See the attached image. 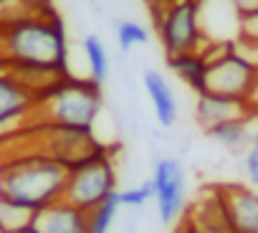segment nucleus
<instances>
[{
    "label": "nucleus",
    "mask_w": 258,
    "mask_h": 233,
    "mask_svg": "<svg viewBox=\"0 0 258 233\" xmlns=\"http://www.w3.org/2000/svg\"><path fill=\"white\" fill-rule=\"evenodd\" d=\"M33 106H36V96L0 61V130L28 122Z\"/></svg>",
    "instance_id": "obj_10"
},
{
    "label": "nucleus",
    "mask_w": 258,
    "mask_h": 233,
    "mask_svg": "<svg viewBox=\"0 0 258 233\" xmlns=\"http://www.w3.org/2000/svg\"><path fill=\"white\" fill-rule=\"evenodd\" d=\"M116 165H114V150H104L74 167H69L63 200L81 210L96 208L101 200L116 193Z\"/></svg>",
    "instance_id": "obj_5"
},
{
    "label": "nucleus",
    "mask_w": 258,
    "mask_h": 233,
    "mask_svg": "<svg viewBox=\"0 0 258 233\" xmlns=\"http://www.w3.org/2000/svg\"><path fill=\"white\" fill-rule=\"evenodd\" d=\"M150 183L155 190L157 218L165 225L177 223L187 208V175L182 162L177 157H160L152 167Z\"/></svg>",
    "instance_id": "obj_6"
},
{
    "label": "nucleus",
    "mask_w": 258,
    "mask_h": 233,
    "mask_svg": "<svg viewBox=\"0 0 258 233\" xmlns=\"http://www.w3.org/2000/svg\"><path fill=\"white\" fill-rule=\"evenodd\" d=\"M235 6L240 8V13H245V11H255L258 8V0H235Z\"/></svg>",
    "instance_id": "obj_23"
},
{
    "label": "nucleus",
    "mask_w": 258,
    "mask_h": 233,
    "mask_svg": "<svg viewBox=\"0 0 258 233\" xmlns=\"http://www.w3.org/2000/svg\"><path fill=\"white\" fill-rule=\"evenodd\" d=\"M238 48H240L245 56H250V59L258 64V43H238Z\"/></svg>",
    "instance_id": "obj_22"
},
{
    "label": "nucleus",
    "mask_w": 258,
    "mask_h": 233,
    "mask_svg": "<svg viewBox=\"0 0 258 233\" xmlns=\"http://www.w3.org/2000/svg\"><path fill=\"white\" fill-rule=\"evenodd\" d=\"M218 190L228 213L230 233H258V190L238 183L218 185Z\"/></svg>",
    "instance_id": "obj_9"
},
{
    "label": "nucleus",
    "mask_w": 258,
    "mask_h": 233,
    "mask_svg": "<svg viewBox=\"0 0 258 233\" xmlns=\"http://www.w3.org/2000/svg\"><path fill=\"white\" fill-rule=\"evenodd\" d=\"M250 145H258V116H255L253 125H250Z\"/></svg>",
    "instance_id": "obj_24"
},
{
    "label": "nucleus",
    "mask_w": 258,
    "mask_h": 233,
    "mask_svg": "<svg viewBox=\"0 0 258 233\" xmlns=\"http://www.w3.org/2000/svg\"><path fill=\"white\" fill-rule=\"evenodd\" d=\"M255 74H258V64L250 56H245L235 43L223 56H218L208 64L205 91L223 94V96H235V99H248L250 86L255 81Z\"/></svg>",
    "instance_id": "obj_7"
},
{
    "label": "nucleus",
    "mask_w": 258,
    "mask_h": 233,
    "mask_svg": "<svg viewBox=\"0 0 258 233\" xmlns=\"http://www.w3.org/2000/svg\"><path fill=\"white\" fill-rule=\"evenodd\" d=\"M81 51H84V59H86V66H89V79L101 86L109 79V53H106L104 41L96 33H89L81 41Z\"/></svg>",
    "instance_id": "obj_15"
},
{
    "label": "nucleus",
    "mask_w": 258,
    "mask_h": 233,
    "mask_svg": "<svg viewBox=\"0 0 258 233\" xmlns=\"http://www.w3.org/2000/svg\"><path fill=\"white\" fill-rule=\"evenodd\" d=\"M152 200H155V190H152L150 180H142V183L126 188V190H119V203H121V208H129V210L145 208Z\"/></svg>",
    "instance_id": "obj_18"
},
{
    "label": "nucleus",
    "mask_w": 258,
    "mask_h": 233,
    "mask_svg": "<svg viewBox=\"0 0 258 233\" xmlns=\"http://www.w3.org/2000/svg\"><path fill=\"white\" fill-rule=\"evenodd\" d=\"M165 64L177 76V81H182L195 96L205 91V84H208V61H205V56L200 51L165 56Z\"/></svg>",
    "instance_id": "obj_13"
},
{
    "label": "nucleus",
    "mask_w": 258,
    "mask_h": 233,
    "mask_svg": "<svg viewBox=\"0 0 258 233\" xmlns=\"http://www.w3.org/2000/svg\"><path fill=\"white\" fill-rule=\"evenodd\" d=\"M101 86L91 79H79L74 74L63 76L43 96L36 99L31 120L41 127H63V130H89L101 111Z\"/></svg>",
    "instance_id": "obj_3"
},
{
    "label": "nucleus",
    "mask_w": 258,
    "mask_h": 233,
    "mask_svg": "<svg viewBox=\"0 0 258 233\" xmlns=\"http://www.w3.org/2000/svg\"><path fill=\"white\" fill-rule=\"evenodd\" d=\"M33 225L38 233H89L86 210L71 205L69 200H56L33 213Z\"/></svg>",
    "instance_id": "obj_11"
},
{
    "label": "nucleus",
    "mask_w": 258,
    "mask_h": 233,
    "mask_svg": "<svg viewBox=\"0 0 258 233\" xmlns=\"http://www.w3.org/2000/svg\"><path fill=\"white\" fill-rule=\"evenodd\" d=\"M142 86L152 101V111L157 116L160 127H165V130L175 127L177 116H180V101H177V94H175L172 84L167 81V76L160 74L157 69H147L142 74Z\"/></svg>",
    "instance_id": "obj_12"
},
{
    "label": "nucleus",
    "mask_w": 258,
    "mask_h": 233,
    "mask_svg": "<svg viewBox=\"0 0 258 233\" xmlns=\"http://www.w3.org/2000/svg\"><path fill=\"white\" fill-rule=\"evenodd\" d=\"M243 170L253 190H258V145H250L243 155Z\"/></svg>",
    "instance_id": "obj_20"
},
{
    "label": "nucleus",
    "mask_w": 258,
    "mask_h": 233,
    "mask_svg": "<svg viewBox=\"0 0 258 233\" xmlns=\"http://www.w3.org/2000/svg\"><path fill=\"white\" fill-rule=\"evenodd\" d=\"M69 167L43 152H23L0 165V203L31 213L63 198Z\"/></svg>",
    "instance_id": "obj_2"
},
{
    "label": "nucleus",
    "mask_w": 258,
    "mask_h": 233,
    "mask_svg": "<svg viewBox=\"0 0 258 233\" xmlns=\"http://www.w3.org/2000/svg\"><path fill=\"white\" fill-rule=\"evenodd\" d=\"M114 36H116V46L126 53L137 46H147L150 43V28L142 26L140 21H119L116 28H114Z\"/></svg>",
    "instance_id": "obj_17"
},
{
    "label": "nucleus",
    "mask_w": 258,
    "mask_h": 233,
    "mask_svg": "<svg viewBox=\"0 0 258 233\" xmlns=\"http://www.w3.org/2000/svg\"><path fill=\"white\" fill-rule=\"evenodd\" d=\"M250 125L253 122H248V120H233V122H223V125L205 130V135L228 150H248L250 147Z\"/></svg>",
    "instance_id": "obj_14"
},
{
    "label": "nucleus",
    "mask_w": 258,
    "mask_h": 233,
    "mask_svg": "<svg viewBox=\"0 0 258 233\" xmlns=\"http://www.w3.org/2000/svg\"><path fill=\"white\" fill-rule=\"evenodd\" d=\"M0 61L11 66L71 74L69 36L61 18L53 11L43 8L16 21H8L0 31Z\"/></svg>",
    "instance_id": "obj_1"
},
{
    "label": "nucleus",
    "mask_w": 258,
    "mask_h": 233,
    "mask_svg": "<svg viewBox=\"0 0 258 233\" xmlns=\"http://www.w3.org/2000/svg\"><path fill=\"white\" fill-rule=\"evenodd\" d=\"M6 233H38V230H36V225H33V223H28V225H23V228H16V230H6Z\"/></svg>",
    "instance_id": "obj_25"
},
{
    "label": "nucleus",
    "mask_w": 258,
    "mask_h": 233,
    "mask_svg": "<svg viewBox=\"0 0 258 233\" xmlns=\"http://www.w3.org/2000/svg\"><path fill=\"white\" fill-rule=\"evenodd\" d=\"M6 3H8V0H0V6H6Z\"/></svg>",
    "instance_id": "obj_26"
},
{
    "label": "nucleus",
    "mask_w": 258,
    "mask_h": 233,
    "mask_svg": "<svg viewBox=\"0 0 258 233\" xmlns=\"http://www.w3.org/2000/svg\"><path fill=\"white\" fill-rule=\"evenodd\" d=\"M147 6L165 56H177L203 48L208 38L203 36L200 28L198 0H155Z\"/></svg>",
    "instance_id": "obj_4"
},
{
    "label": "nucleus",
    "mask_w": 258,
    "mask_h": 233,
    "mask_svg": "<svg viewBox=\"0 0 258 233\" xmlns=\"http://www.w3.org/2000/svg\"><path fill=\"white\" fill-rule=\"evenodd\" d=\"M233 120H248L253 122L255 114L248 106L245 99H235V96H223V94H213V91H203L195 99V122L203 130H210L215 125L223 122H233Z\"/></svg>",
    "instance_id": "obj_8"
},
{
    "label": "nucleus",
    "mask_w": 258,
    "mask_h": 233,
    "mask_svg": "<svg viewBox=\"0 0 258 233\" xmlns=\"http://www.w3.org/2000/svg\"><path fill=\"white\" fill-rule=\"evenodd\" d=\"M248 106L253 109V114L258 116V74H255V81H253V86H250V94H248Z\"/></svg>",
    "instance_id": "obj_21"
},
{
    "label": "nucleus",
    "mask_w": 258,
    "mask_h": 233,
    "mask_svg": "<svg viewBox=\"0 0 258 233\" xmlns=\"http://www.w3.org/2000/svg\"><path fill=\"white\" fill-rule=\"evenodd\" d=\"M238 43H258V8L240 16V38Z\"/></svg>",
    "instance_id": "obj_19"
},
{
    "label": "nucleus",
    "mask_w": 258,
    "mask_h": 233,
    "mask_svg": "<svg viewBox=\"0 0 258 233\" xmlns=\"http://www.w3.org/2000/svg\"><path fill=\"white\" fill-rule=\"evenodd\" d=\"M119 210H121V203H119V190H116L114 195H109L106 200H101L96 208H91L86 213L89 233H111Z\"/></svg>",
    "instance_id": "obj_16"
}]
</instances>
